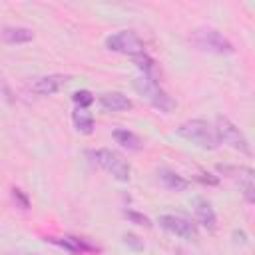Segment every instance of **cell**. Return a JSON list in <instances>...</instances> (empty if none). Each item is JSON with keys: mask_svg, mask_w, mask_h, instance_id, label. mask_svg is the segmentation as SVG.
I'll return each instance as SVG.
<instances>
[{"mask_svg": "<svg viewBox=\"0 0 255 255\" xmlns=\"http://www.w3.org/2000/svg\"><path fill=\"white\" fill-rule=\"evenodd\" d=\"M175 131L179 137L191 141L193 145H197L201 149H217L219 147L217 131L205 120H187V122L179 124Z\"/></svg>", "mask_w": 255, "mask_h": 255, "instance_id": "cell-1", "label": "cell"}, {"mask_svg": "<svg viewBox=\"0 0 255 255\" xmlns=\"http://www.w3.org/2000/svg\"><path fill=\"white\" fill-rule=\"evenodd\" d=\"M189 42L201 50V52H209V54H219V56H229L235 52L233 44L215 28H209V26H201V28H195L189 36Z\"/></svg>", "mask_w": 255, "mask_h": 255, "instance_id": "cell-2", "label": "cell"}, {"mask_svg": "<svg viewBox=\"0 0 255 255\" xmlns=\"http://www.w3.org/2000/svg\"><path fill=\"white\" fill-rule=\"evenodd\" d=\"M135 90L141 94V98H145L155 110L163 112V114H171L175 110V102L173 98L155 82V78H147V76H139L133 80Z\"/></svg>", "mask_w": 255, "mask_h": 255, "instance_id": "cell-3", "label": "cell"}, {"mask_svg": "<svg viewBox=\"0 0 255 255\" xmlns=\"http://www.w3.org/2000/svg\"><path fill=\"white\" fill-rule=\"evenodd\" d=\"M96 163L106 169L114 179L118 181H129V175H131V167L128 163V159H124V155H120L118 151L114 149H108V147H102V149H96L92 151Z\"/></svg>", "mask_w": 255, "mask_h": 255, "instance_id": "cell-4", "label": "cell"}, {"mask_svg": "<svg viewBox=\"0 0 255 255\" xmlns=\"http://www.w3.org/2000/svg\"><path fill=\"white\" fill-rule=\"evenodd\" d=\"M215 131H217V137H219V143H225L229 145L231 149H237L245 155H251V145H249V139L245 137V133L225 116H217L215 120Z\"/></svg>", "mask_w": 255, "mask_h": 255, "instance_id": "cell-5", "label": "cell"}, {"mask_svg": "<svg viewBox=\"0 0 255 255\" xmlns=\"http://www.w3.org/2000/svg\"><path fill=\"white\" fill-rule=\"evenodd\" d=\"M106 48H108L110 52L126 54V56H129V58L139 56V54L145 52V50H143V48H145L143 42H141L139 36H137L135 32H131V30H120V32L108 36V38H106Z\"/></svg>", "mask_w": 255, "mask_h": 255, "instance_id": "cell-6", "label": "cell"}, {"mask_svg": "<svg viewBox=\"0 0 255 255\" xmlns=\"http://www.w3.org/2000/svg\"><path fill=\"white\" fill-rule=\"evenodd\" d=\"M157 223L171 235L175 237H181V239H187V241H193L197 239L199 231H197V225L193 221H189L187 217H181V215H173V213H165V215H159Z\"/></svg>", "mask_w": 255, "mask_h": 255, "instance_id": "cell-7", "label": "cell"}, {"mask_svg": "<svg viewBox=\"0 0 255 255\" xmlns=\"http://www.w3.org/2000/svg\"><path fill=\"white\" fill-rule=\"evenodd\" d=\"M219 171L231 179H235L241 187V193L247 203H255V187H253V169L243 165H219Z\"/></svg>", "mask_w": 255, "mask_h": 255, "instance_id": "cell-8", "label": "cell"}, {"mask_svg": "<svg viewBox=\"0 0 255 255\" xmlns=\"http://www.w3.org/2000/svg\"><path fill=\"white\" fill-rule=\"evenodd\" d=\"M68 82V76L62 74H50V76H42L32 84V92L38 96H52L56 92H60V88Z\"/></svg>", "mask_w": 255, "mask_h": 255, "instance_id": "cell-9", "label": "cell"}, {"mask_svg": "<svg viewBox=\"0 0 255 255\" xmlns=\"http://www.w3.org/2000/svg\"><path fill=\"white\" fill-rule=\"evenodd\" d=\"M100 106L108 112H128L133 108V102L122 92H106L100 96Z\"/></svg>", "mask_w": 255, "mask_h": 255, "instance_id": "cell-10", "label": "cell"}, {"mask_svg": "<svg viewBox=\"0 0 255 255\" xmlns=\"http://www.w3.org/2000/svg\"><path fill=\"white\" fill-rule=\"evenodd\" d=\"M193 213H195V219H197L205 229L213 231V229L217 227V215H215V211H213V207H211V203H209L207 199L197 197V199L193 201Z\"/></svg>", "mask_w": 255, "mask_h": 255, "instance_id": "cell-11", "label": "cell"}, {"mask_svg": "<svg viewBox=\"0 0 255 255\" xmlns=\"http://www.w3.org/2000/svg\"><path fill=\"white\" fill-rule=\"evenodd\" d=\"M48 241L54 243V245H58V247H62V249H68L74 255H84V253L96 251L94 245H90L88 241H84L80 237H72V235H66V237H50Z\"/></svg>", "mask_w": 255, "mask_h": 255, "instance_id": "cell-12", "label": "cell"}, {"mask_svg": "<svg viewBox=\"0 0 255 255\" xmlns=\"http://www.w3.org/2000/svg\"><path fill=\"white\" fill-rule=\"evenodd\" d=\"M0 40L6 44H26L34 40V32L24 26H6L0 30Z\"/></svg>", "mask_w": 255, "mask_h": 255, "instance_id": "cell-13", "label": "cell"}, {"mask_svg": "<svg viewBox=\"0 0 255 255\" xmlns=\"http://www.w3.org/2000/svg\"><path fill=\"white\" fill-rule=\"evenodd\" d=\"M157 179L163 183V187H167V189H171V191H183V189H187V185H189V181H187L185 177H181L179 173H175V171H171V169H167V167H161V169L157 171Z\"/></svg>", "mask_w": 255, "mask_h": 255, "instance_id": "cell-14", "label": "cell"}, {"mask_svg": "<svg viewBox=\"0 0 255 255\" xmlns=\"http://www.w3.org/2000/svg\"><path fill=\"white\" fill-rule=\"evenodd\" d=\"M112 135H114V139H116L122 147L129 149V151H139V149L143 147V139H141L137 133L129 131V129H116Z\"/></svg>", "mask_w": 255, "mask_h": 255, "instance_id": "cell-15", "label": "cell"}, {"mask_svg": "<svg viewBox=\"0 0 255 255\" xmlns=\"http://www.w3.org/2000/svg\"><path fill=\"white\" fill-rule=\"evenodd\" d=\"M72 122H74V128L80 131V133H92L94 131V116L88 112V110H84V108H76L74 112H72Z\"/></svg>", "mask_w": 255, "mask_h": 255, "instance_id": "cell-16", "label": "cell"}, {"mask_svg": "<svg viewBox=\"0 0 255 255\" xmlns=\"http://www.w3.org/2000/svg\"><path fill=\"white\" fill-rule=\"evenodd\" d=\"M131 60H133V64L137 66V70H141V76H147V78H155V72H157V68H155V62H153V58H149V56L143 52V54H139V56H133Z\"/></svg>", "mask_w": 255, "mask_h": 255, "instance_id": "cell-17", "label": "cell"}, {"mask_svg": "<svg viewBox=\"0 0 255 255\" xmlns=\"http://www.w3.org/2000/svg\"><path fill=\"white\" fill-rule=\"evenodd\" d=\"M72 100H74V104H76L78 108L88 110V108L94 104V94H92L90 90H78V92H74Z\"/></svg>", "mask_w": 255, "mask_h": 255, "instance_id": "cell-18", "label": "cell"}, {"mask_svg": "<svg viewBox=\"0 0 255 255\" xmlns=\"http://www.w3.org/2000/svg\"><path fill=\"white\" fill-rule=\"evenodd\" d=\"M124 215L131 221V223H135V225H141V227H151V221L143 215V213H137V211H133V209H126L124 211Z\"/></svg>", "mask_w": 255, "mask_h": 255, "instance_id": "cell-19", "label": "cell"}, {"mask_svg": "<svg viewBox=\"0 0 255 255\" xmlns=\"http://www.w3.org/2000/svg\"><path fill=\"white\" fill-rule=\"evenodd\" d=\"M12 199H14L22 209H30V197H28L20 187H12Z\"/></svg>", "mask_w": 255, "mask_h": 255, "instance_id": "cell-20", "label": "cell"}, {"mask_svg": "<svg viewBox=\"0 0 255 255\" xmlns=\"http://www.w3.org/2000/svg\"><path fill=\"white\" fill-rule=\"evenodd\" d=\"M124 241H126V245H129V247L135 249V251L143 249V241H141L137 235H133V233H126V235H124Z\"/></svg>", "mask_w": 255, "mask_h": 255, "instance_id": "cell-21", "label": "cell"}, {"mask_svg": "<svg viewBox=\"0 0 255 255\" xmlns=\"http://www.w3.org/2000/svg\"><path fill=\"white\" fill-rule=\"evenodd\" d=\"M209 175H211V173H201L199 179H201L203 183H213V185H215V183H217V177H209Z\"/></svg>", "mask_w": 255, "mask_h": 255, "instance_id": "cell-22", "label": "cell"}, {"mask_svg": "<svg viewBox=\"0 0 255 255\" xmlns=\"http://www.w3.org/2000/svg\"><path fill=\"white\" fill-rule=\"evenodd\" d=\"M6 255H38V253H6Z\"/></svg>", "mask_w": 255, "mask_h": 255, "instance_id": "cell-23", "label": "cell"}]
</instances>
